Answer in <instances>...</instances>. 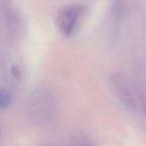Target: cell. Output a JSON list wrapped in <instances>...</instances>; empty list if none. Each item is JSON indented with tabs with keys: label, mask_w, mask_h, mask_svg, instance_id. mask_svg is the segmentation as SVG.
I'll list each match as a JSON object with an SVG mask.
<instances>
[{
	"label": "cell",
	"mask_w": 146,
	"mask_h": 146,
	"mask_svg": "<svg viewBox=\"0 0 146 146\" xmlns=\"http://www.w3.org/2000/svg\"><path fill=\"white\" fill-rule=\"evenodd\" d=\"M11 102V96L5 90H0V108H6Z\"/></svg>",
	"instance_id": "2"
},
{
	"label": "cell",
	"mask_w": 146,
	"mask_h": 146,
	"mask_svg": "<svg viewBox=\"0 0 146 146\" xmlns=\"http://www.w3.org/2000/svg\"><path fill=\"white\" fill-rule=\"evenodd\" d=\"M84 13V7L79 4H67L57 14V22L61 32L66 36L74 33Z\"/></svg>",
	"instance_id": "1"
}]
</instances>
